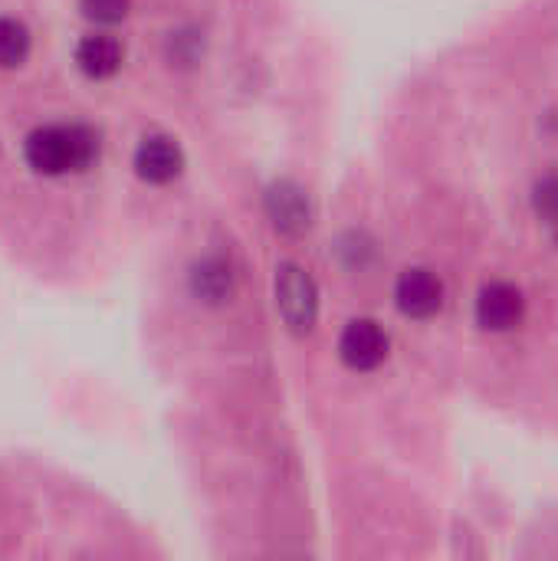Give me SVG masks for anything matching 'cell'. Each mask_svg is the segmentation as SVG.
Returning a JSON list of instances; mask_svg holds the SVG:
<instances>
[{"label": "cell", "mask_w": 558, "mask_h": 561, "mask_svg": "<svg viewBox=\"0 0 558 561\" xmlns=\"http://www.w3.org/2000/svg\"><path fill=\"white\" fill-rule=\"evenodd\" d=\"M23 154L26 164L46 178L86 171L99 158V135L89 125H43L26 135Z\"/></svg>", "instance_id": "1"}, {"label": "cell", "mask_w": 558, "mask_h": 561, "mask_svg": "<svg viewBox=\"0 0 558 561\" xmlns=\"http://www.w3.org/2000/svg\"><path fill=\"white\" fill-rule=\"evenodd\" d=\"M276 309L283 316V322L293 332H309L316 325V312H319V293L312 276L296 266V263H283L276 270Z\"/></svg>", "instance_id": "2"}, {"label": "cell", "mask_w": 558, "mask_h": 561, "mask_svg": "<svg viewBox=\"0 0 558 561\" xmlns=\"http://www.w3.org/2000/svg\"><path fill=\"white\" fill-rule=\"evenodd\" d=\"M339 355L352 371H372L388 358V335L372 319H355L339 339Z\"/></svg>", "instance_id": "3"}, {"label": "cell", "mask_w": 558, "mask_h": 561, "mask_svg": "<svg viewBox=\"0 0 558 561\" xmlns=\"http://www.w3.org/2000/svg\"><path fill=\"white\" fill-rule=\"evenodd\" d=\"M526 299L513 283H490L477 296V322L490 332H510L523 322Z\"/></svg>", "instance_id": "4"}, {"label": "cell", "mask_w": 558, "mask_h": 561, "mask_svg": "<svg viewBox=\"0 0 558 561\" xmlns=\"http://www.w3.org/2000/svg\"><path fill=\"white\" fill-rule=\"evenodd\" d=\"M398 309L411 319H431L444 306V283L431 270H408L395 286Z\"/></svg>", "instance_id": "5"}, {"label": "cell", "mask_w": 558, "mask_h": 561, "mask_svg": "<svg viewBox=\"0 0 558 561\" xmlns=\"http://www.w3.org/2000/svg\"><path fill=\"white\" fill-rule=\"evenodd\" d=\"M181 168H184V154L178 141L168 135H148L135 148V171L148 184H168L181 174Z\"/></svg>", "instance_id": "6"}, {"label": "cell", "mask_w": 558, "mask_h": 561, "mask_svg": "<svg viewBox=\"0 0 558 561\" xmlns=\"http://www.w3.org/2000/svg\"><path fill=\"white\" fill-rule=\"evenodd\" d=\"M125 62V46L109 33H89L76 46V66L89 79H112Z\"/></svg>", "instance_id": "7"}, {"label": "cell", "mask_w": 558, "mask_h": 561, "mask_svg": "<svg viewBox=\"0 0 558 561\" xmlns=\"http://www.w3.org/2000/svg\"><path fill=\"white\" fill-rule=\"evenodd\" d=\"M234 289H237V276H234L230 263L220 256H207L191 270V293L207 306L227 302L234 296Z\"/></svg>", "instance_id": "8"}, {"label": "cell", "mask_w": 558, "mask_h": 561, "mask_svg": "<svg viewBox=\"0 0 558 561\" xmlns=\"http://www.w3.org/2000/svg\"><path fill=\"white\" fill-rule=\"evenodd\" d=\"M266 204H270V217H273V224L280 230L299 233V230L309 227V201H306V194L299 187L280 184V187L270 191Z\"/></svg>", "instance_id": "9"}, {"label": "cell", "mask_w": 558, "mask_h": 561, "mask_svg": "<svg viewBox=\"0 0 558 561\" xmlns=\"http://www.w3.org/2000/svg\"><path fill=\"white\" fill-rule=\"evenodd\" d=\"M30 49H33V36L26 23L16 16H0V69L23 66Z\"/></svg>", "instance_id": "10"}, {"label": "cell", "mask_w": 558, "mask_h": 561, "mask_svg": "<svg viewBox=\"0 0 558 561\" xmlns=\"http://www.w3.org/2000/svg\"><path fill=\"white\" fill-rule=\"evenodd\" d=\"M79 10L86 20L102 23V26H115L128 16L132 0H79Z\"/></svg>", "instance_id": "11"}, {"label": "cell", "mask_w": 558, "mask_h": 561, "mask_svg": "<svg viewBox=\"0 0 558 561\" xmlns=\"http://www.w3.org/2000/svg\"><path fill=\"white\" fill-rule=\"evenodd\" d=\"M533 201H536L539 217H546L549 224H558V178H546V181H539V184H536Z\"/></svg>", "instance_id": "12"}]
</instances>
